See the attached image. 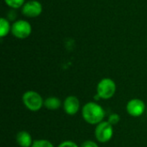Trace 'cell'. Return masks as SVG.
<instances>
[{
	"label": "cell",
	"instance_id": "obj_11",
	"mask_svg": "<svg viewBox=\"0 0 147 147\" xmlns=\"http://www.w3.org/2000/svg\"><path fill=\"white\" fill-rule=\"evenodd\" d=\"M9 32H11V25L9 22L6 18L2 17L0 19V37H6Z\"/></svg>",
	"mask_w": 147,
	"mask_h": 147
},
{
	"label": "cell",
	"instance_id": "obj_13",
	"mask_svg": "<svg viewBox=\"0 0 147 147\" xmlns=\"http://www.w3.org/2000/svg\"><path fill=\"white\" fill-rule=\"evenodd\" d=\"M31 147H54V146L47 140H36Z\"/></svg>",
	"mask_w": 147,
	"mask_h": 147
},
{
	"label": "cell",
	"instance_id": "obj_1",
	"mask_svg": "<svg viewBox=\"0 0 147 147\" xmlns=\"http://www.w3.org/2000/svg\"><path fill=\"white\" fill-rule=\"evenodd\" d=\"M82 116L88 124L96 126L100 122L103 121L105 110L100 104L95 102H89L82 108Z\"/></svg>",
	"mask_w": 147,
	"mask_h": 147
},
{
	"label": "cell",
	"instance_id": "obj_5",
	"mask_svg": "<svg viewBox=\"0 0 147 147\" xmlns=\"http://www.w3.org/2000/svg\"><path fill=\"white\" fill-rule=\"evenodd\" d=\"M10 33L16 39L24 40L30 36L32 33V26L26 20H16L11 25Z\"/></svg>",
	"mask_w": 147,
	"mask_h": 147
},
{
	"label": "cell",
	"instance_id": "obj_7",
	"mask_svg": "<svg viewBox=\"0 0 147 147\" xmlns=\"http://www.w3.org/2000/svg\"><path fill=\"white\" fill-rule=\"evenodd\" d=\"M127 114L133 117H140L146 111V103L139 98H134L127 102L126 106Z\"/></svg>",
	"mask_w": 147,
	"mask_h": 147
},
{
	"label": "cell",
	"instance_id": "obj_15",
	"mask_svg": "<svg viewBox=\"0 0 147 147\" xmlns=\"http://www.w3.org/2000/svg\"><path fill=\"white\" fill-rule=\"evenodd\" d=\"M57 147H79L75 142L71 140H65L61 142Z\"/></svg>",
	"mask_w": 147,
	"mask_h": 147
},
{
	"label": "cell",
	"instance_id": "obj_17",
	"mask_svg": "<svg viewBox=\"0 0 147 147\" xmlns=\"http://www.w3.org/2000/svg\"><path fill=\"white\" fill-rule=\"evenodd\" d=\"M146 115H147V110H146Z\"/></svg>",
	"mask_w": 147,
	"mask_h": 147
},
{
	"label": "cell",
	"instance_id": "obj_6",
	"mask_svg": "<svg viewBox=\"0 0 147 147\" xmlns=\"http://www.w3.org/2000/svg\"><path fill=\"white\" fill-rule=\"evenodd\" d=\"M43 7L40 2L37 0H28L22 7V13L24 16L28 18L38 17L41 15Z\"/></svg>",
	"mask_w": 147,
	"mask_h": 147
},
{
	"label": "cell",
	"instance_id": "obj_4",
	"mask_svg": "<svg viewBox=\"0 0 147 147\" xmlns=\"http://www.w3.org/2000/svg\"><path fill=\"white\" fill-rule=\"evenodd\" d=\"M95 138L100 143L110 141L114 135V127L108 121H103L96 125L95 128Z\"/></svg>",
	"mask_w": 147,
	"mask_h": 147
},
{
	"label": "cell",
	"instance_id": "obj_9",
	"mask_svg": "<svg viewBox=\"0 0 147 147\" xmlns=\"http://www.w3.org/2000/svg\"><path fill=\"white\" fill-rule=\"evenodd\" d=\"M16 140L20 147H31L34 143L32 136L28 131H19L16 134Z\"/></svg>",
	"mask_w": 147,
	"mask_h": 147
},
{
	"label": "cell",
	"instance_id": "obj_14",
	"mask_svg": "<svg viewBox=\"0 0 147 147\" xmlns=\"http://www.w3.org/2000/svg\"><path fill=\"white\" fill-rule=\"evenodd\" d=\"M120 121H121V116H120L118 114H116V113L111 114V115L109 116V119H108V121H109L111 125H113V126L118 124V123L120 122Z\"/></svg>",
	"mask_w": 147,
	"mask_h": 147
},
{
	"label": "cell",
	"instance_id": "obj_2",
	"mask_svg": "<svg viewBox=\"0 0 147 147\" xmlns=\"http://www.w3.org/2000/svg\"><path fill=\"white\" fill-rule=\"evenodd\" d=\"M116 92V84L109 78H104L99 81L96 85V100L103 99L108 100L112 98Z\"/></svg>",
	"mask_w": 147,
	"mask_h": 147
},
{
	"label": "cell",
	"instance_id": "obj_10",
	"mask_svg": "<svg viewBox=\"0 0 147 147\" xmlns=\"http://www.w3.org/2000/svg\"><path fill=\"white\" fill-rule=\"evenodd\" d=\"M62 105L61 100L57 96H49L44 100V107L49 110H57Z\"/></svg>",
	"mask_w": 147,
	"mask_h": 147
},
{
	"label": "cell",
	"instance_id": "obj_8",
	"mask_svg": "<svg viewBox=\"0 0 147 147\" xmlns=\"http://www.w3.org/2000/svg\"><path fill=\"white\" fill-rule=\"evenodd\" d=\"M63 109L66 115H75L80 109L79 99L75 96H68L63 102Z\"/></svg>",
	"mask_w": 147,
	"mask_h": 147
},
{
	"label": "cell",
	"instance_id": "obj_16",
	"mask_svg": "<svg viewBox=\"0 0 147 147\" xmlns=\"http://www.w3.org/2000/svg\"><path fill=\"white\" fill-rule=\"evenodd\" d=\"M79 147H99L96 142L93 140H85L84 141Z\"/></svg>",
	"mask_w": 147,
	"mask_h": 147
},
{
	"label": "cell",
	"instance_id": "obj_3",
	"mask_svg": "<svg viewBox=\"0 0 147 147\" xmlns=\"http://www.w3.org/2000/svg\"><path fill=\"white\" fill-rule=\"evenodd\" d=\"M22 100L25 108L32 112L39 111L42 107H44V99L34 90L25 91L22 95Z\"/></svg>",
	"mask_w": 147,
	"mask_h": 147
},
{
	"label": "cell",
	"instance_id": "obj_12",
	"mask_svg": "<svg viewBox=\"0 0 147 147\" xmlns=\"http://www.w3.org/2000/svg\"><path fill=\"white\" fill-rule=\"evenodd\" d=\"M4 3L9 8L16 9L22 8L26 2L25 0H4Z\"/></svg>",
	"mask_w": 147,
	"mask_h": 147
}]
</instances>
